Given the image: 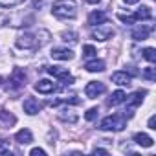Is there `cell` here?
<instances>
[{"label":"cell","instance_id":"obj_19","mask_svg":"<svg viewBox=\"0 0 156 156\" xmlns=\"http://www.w3.org/2000/svg\"><path fill=\"white\" fill-rule=\"evenodd\" d=\"M15 141L20 143V145H28V143L33 141V136H31V132H30L28 129H22V130H19V132L15 134Z\"/></svg>","mask_w":156,"mask_h":156},{"label":"cell","instance_id":"obj_9","mask_svg":"<svg viewBox=\"0 0 156 156\" xmlns=\"http://www.w3.org/2000/svg\"><path fill=\"white\" fill-rule=\"evenodd\" d=\"M107 92V87H105V83H101V81H90L87 87H85V94H87V98H90V99H96L98 96H101V94H105Z\"/></svg>","mask_w":156,"mask_h":156},{"label":"cell","instance_id":"obj_14","mask_svg":"<svg viewBox=\"0 0 156 156\" xmlns=\"http://www.w3.org/2000/svg\"><path fill=\"white\" fill-rule=\"evenodd\" d=\"M15 123H17V118L11 112L0 108V129H11Z\"/></svg>","mask_w":156,"mask_h":156},{"label":"cell","instance_id":"obj_17","mask_svg":"<svg viewBox=\"0 0 156 156\" xmlns=\"http://www.w3.org/2000/svg\"><path fill=\"white\" fill-rule=\"evenodd\" d=\"M103 22H108V17L105 11H92L88 15V24L90 26H98V24H103Z\"/></svg>","mask_w":156,"mask_h":156},{"label":"cell","instance_id":"obj_29","mask_svg":"<svg viewBox=\"0 0 156 156\" xmlns=\"http://www.w3.org/2000/svg\"><path fill=\"white\" fill-rule=\"evenodd\" d=\"M147 125H149V129H152V130H154V129H156V118H154V116H151Z\"/></svg>","mask_w":156,"mask_h":156},{"label":"cell","instance_id":"obj_28","mask_svg":"<svg viewBox=\"0 0 156 156\" xmlns=\"http://www.w3.org/2000/svg\"><path fill=\"white\" fill-rule=\"evenodd\" d=\"M30 154H31V156H37V154L44 156V154H46V151H44V149H41V147H35V149H31V151H30Z\"/></svg>","mask_w":156,"mask_h":156},{"label":"cell","instance_id":"obj_5","mask_svg":"<svg viewBox=\"0 0 156 156\" xmlns=\"http://www.w3.org/2000/svg\"><path fill=\"white\" fill-rule=\"evenodd\" d=\"M46 72L50 73V75H53V77H57V79L62 83V85H66V87H70V85H73V77L70 75V72L66 70V68H61V66H48L46 68Z\"/></svg>","mask_w":156,"mask_h":156},{"label":"cell","instance_id":"obj_12","mask_svg":"<svg viewBox=\"0 0 156 156\" xmlns=\"http://www.w3.org/2000/svg\"><path fill=\"white\" fill-rule=\"evenodd\" d=\"M50 55L55 61H70V59H73V51L70 48H53L50 51Z\"/></svg>","mask_w":156,"mask_h":156},{"label":"cell","instance_id":"obj_13","mask_svg":"<svg viewBox=\"0 0 156 156\" xmlns=\"http://www.w3.org/2000/svg\"><path fill=\"white\" fill-rule=\"evenodd\" d=\"M41 108H42V103L37 101L35 98H26V99H24V112H26V114H30V116L39 114Z\"/></svg>","mask_w":156,"mask_h":156},{"label":"cell","instance_id":"obj_31","mask_svg":"<svg viewBox=\"0 0 156 156\" xmlns=\"http://www.w3.org/2000/svg\"><path fill=\"white\" fill-rule=\"evenodd\" d=\"M123 2H125V4H138L140 0H123Z\"/></svg>","mask_w":156,"mask_h":156},{"label":"cell","instance_id":"obj_11","mask_svg":"<svg viewBox=\"0 0 156 156\" xmlns=\"http://www.w3.org/2000/svg\"><path fill=\"white\" fill-rule=\"evenodd\" d=\"M57 88H59V87H57L53 81H50V79H41V81L35 83V90H37L39 94H53Z\"/></svg>","mask_w":156,"mask_h":156},{"label":"cell","instance_id":"obj_21","mask_svg":"<svg viewBox=\"0 0 156 156\" xmlns=\"http://www.w3.org/2000/svg\"><path fill=\"white\" fill-rule=\"evenodd\" d=\"M134 141L138 145H141V147H152V143H154V140L151 136H147L145 132H136L134 134Z\"/></svg>","mask_w":156,"mask_h":156},{"label":"cell","instance_id":"obj_10","mask_svg":"<svg viewBox=\"0 0 156 156\" xmlns=\"http://www.w3.org/2000/svg\"><path fill=\"white\" fill-rule=\"evenodd\" d=\"M151 33H152V26L151 24H141V26H138V28L132 30L130 37L134 41H145V39H149Z\"/></svg>","mask_w":156,"mask_h":156},{"label":"cell","instance_id":"obj_32","mask_svg":"<svg viewBox=\"0 0 156 156\" xmlns=\"http://www.w3.org/2000/svg\"><path fill=\"white\" fill-rule=\"evenodd\" d=\"M44 4V0H35V6H42Z\"/></svg>","mask_w":156,"mask_h":156},{"label":"cell","instance_id":"obj_3","mask_svg":"<svg viewBox=\"0 0 156 156\" xmlns=\"http://www.w3.org/2000/svg\"><path fill=\"white\" fill-rule=\"evenodd\" d=\"M125 127H127L125 114H110V116H107L99 123V129L101 130H112V132H121Z\"/></svg>","mask_w":156,"mask_h":156},{"label":"cell","instance_id":"obj_4","mask_svg":"<svg viewBox=\"0 0 156 156\" xmlns=\"http://www.w3.org/2000/svg\"><path fill=\"white\" fill-rule=\"evenodd\" d=\"M118 19H119L121 22H125V24H134L136 20H152V11H151V8L143 6V8H140V9H138L136 13H132V15L118 13Z\"/></svg>","mask_w":156,"mask_h":156},{"label":"cell","instance_id":"obj_30","mask_svg":"<svg viewBox=\"0 0 156 156\" xmlns=\"http://www.w3.org/2000/svg\"><path fill=\"white\" fill-rule=\"evenodd\" d=\"M94 152H96V154H107L105 149H94Z\"/></svg>","mask_w":156,"mask_h":156},{"label":"cell","instance_id":"obj_33","mask_svg":"<svg viewBox=\"0 0 156 156\" xmlns=\"http://www.w3.org/2000/svg\"><path fill=\"white\" fill-rule=\"evenodd\" d=\"M87 2H88V4H98L99 0H87Z\"/></svg>","mask_w":156,"mask_h":156},{"label":"cell","instance_id":"obj_26","mask_svg":"<svg viewBox=\"0 0 156 156\" xmlns=\"http://www.w3.org/2000/svg\"><path fill=\"white\" fill-rule=\"evenodd\" d=\"M24 0H0V8H13V6H19L22 4Z\"/></svg>","mask_w":156,"mask_h":156},{"label":"cell","instance_id":"obj_6","mask_svg":"<svg viewBox=\"0 0 156 156\" xmlns=\"http://www.w3.org/2000/svg\"><path fill=\"white\" fill-rule=\"evenodd\" d=\"M26 85V72L22 68H15L13 73L9 75V79H8V88L11 90H19Z\"/></svg>","mask_w":156,"mask_h":156},{"label":"cell","instance_id":"obj_18","mask_svg":"<svg viewBox=\"0 0 156 156\" xmlns=\"http://www.w3.org/2000/svg\"><path fill=\"white\" fill-rule=\"evenodd\" d=\"M125 99H127V94H125L123 90H116V92H114V94L108 98L107 105H108V107H118V105L125 103Z\"/></svg>","mask_w":156,"mask_h":156},{"label":"cell","instance_id":"obj_2","mask_svg":"<svg viewBox=\"0 0 156 156\" xmlns=\"http://www.w3.org/2000/svg\"><path fill=\"white\" fill-rule=\"evenodd\" d=\"M51 13L57 19H75L77 17V4L73 0H55L51 6Z\"/></svg>","mask_w":156,"mask_h":156},{"label":"cell","instance_id":"obj_15","mask_svg":"<svg viewBox=\"0 0 156 156\" xmlns=\"http://www.w3.org/2000/svg\"><path fill=\"white\" fill-rule=\"evenodd\" d=\"M57 118L61 119V121H66V123H77V119H79V116H77L72 108H61L59 112H57Z\"/></svg>","mask_w":156,"mask_h":156},{"label":"cell","instance_id":"obj_1","mask_svg":"<svg viewBox=\"0 0 156 156\" xmlns=\"http://www.w3.org/2000/svg\"><path fill=\"white\" fill-rule=\"evenodd\" d=\"M50 39V33L46 30H39V31H24L17 37V44L24 50H37L42 44H46Z\"/></svg>","mask_w":156,"mask_h":156},{"label":"cell","instance_id":"obj_27","mask_svg":"<svg viewBox=\"0 0 156 156\" xmlns=\"http://www.w3.org/2000/svg\"><path fill=\"white\" fill-rule=\"evenodd\" d=\"M98 114H99V110H98V108L94 107V108H90V110H88V112L85 114V118H87V121H94V119L98 118Z\"/></svg>","mask_w":156,"mask_h":156},{"label":"cell","instance_id":"obj_20","mask_svg":"<svg viewBox=\"0 0 156 156\" xmlns=\"http://www.w3.org/2000/svg\"><path fill=\"white\" fill-rule=\"evenodd\" d=\"M85 68H87L88 72H103V70H105V61H101V59L87 61V62H85Z\"/></svg>","mask_w":156,"mask_h":156},{"label":"cell","instance_id":"obj_24","mask_svg":"<svg viewBox=\"0 0 156 156\" xmlns=\"http://www.w3.org/2000/svg\"><path fill=\"white\" fill-rule=\"evenodd\" d=\"M96 48L94 46H90V44H87V46H83V57H87V59H94L96 57Z\"/></svg>","mask_w":156,"mask_h":156},{"label":"cell","instance_id":"obj_7","mask_svg":"<svg viewBox=\"0 0 156 156\" xmlns=\"http://www.w3.org/2000/svg\"><path fill=\"white\" fill-rule=\"evenodd\" d=\"M114 28L112 26H108V22H103V24H98L94 30H92V37L96 39V41H108V39H112L114 37Z\"/></svg>","mask_w":156,"mask_h":156},{"label":"cell","instance_id":"obj_23","mask_svg":"<svg viewBox=\"0 0 156 156\" xmlns=\"http://www.w3.org/2000/svg\"><path fill=\"white\" fill-rule=\"evenodd\" d=\"M61 39H62L64 42H70V44H75V42H77V35H75L73 31H62V33H61Z\"/></svg>","mask_w":156,"mask_h":156},{"label":"cell","instance_id":"obj_16","mask_svg":"<svg viewBox=\"0 0 156 156\" xmlns=\"http://www.w3.org/2000/svg\"><path fill=\"white\" fill-rule=\"evenodd\" d=\"M112 81H114L116 85H119V87H130L132 77H130V73H127V72H116V73H112Z\"/></svg>","mask_w":156,"mask_h":156},{"label":"cell","instance_id":"obj_22","mask_svg":"<svg viewBox=\"0 0 156 156\" xmlns=\"http://www.w3.org/2000/svg\"><path fill=\"white\" fill-rule=\"evenodd\" d=\"M141 77H143V79H147V81H154V79H156V68L147 66V68L141 72Z\"/></svg>","mask_w":156,"mask_h":156},{"label":"cell","instance_id":"obj_8","mask_svg":"<svg viewBox=\"0 0 156 156\" xmlns=\"http://www.w3.org/2000/svg\"><path fill=\"white\" fill-rule=\"evenodd\" d=\"M145 96H147L145 90H138V92H134L130 98H127V99H125V101H127V110H125V114L132 116V114H134V108L141 105V101H143Z\"/></svg>","mask_w":156,"mask_h":156},{"label":"cell","instance_id":"obj_25","mask_svg":"<svg viewBox=\"0 0 156 156\" xmlns=\"http://www.w3.org/2000/svg\"><path fill=\"white\" fill-rule=\"evenodd\" d=\"M143 57H145L149 62H154V61H156V50H154V48H145V50H143Z\"/></svg>","mask_w":156,"mask_h":156}]
</instances>
